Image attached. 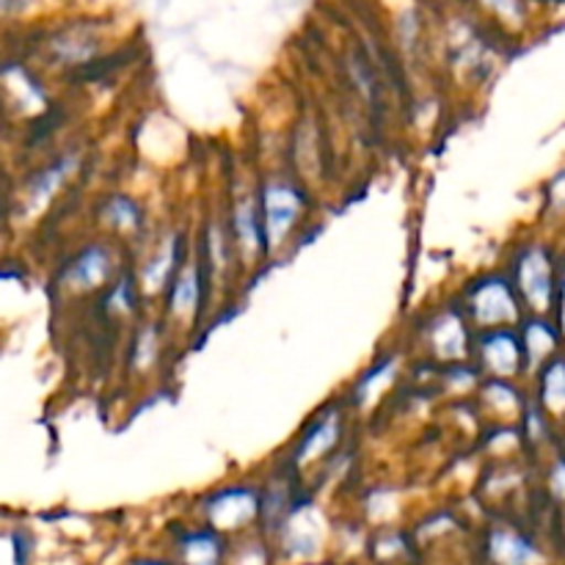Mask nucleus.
Listing matches in <instances>:
<instances>
[{"mask_svg": "<svg viewBox=\"0 0 565 565\" xmlns=\"http://www.w3.org/2000/svg\"><path fill=\"white\" fill-rule=\"evenodd\" d=\"M561 257L546 241H527L513 257L511 279L527 315L555 312Z\"/></svg>", "mask_w": 565, "mask_h": 565, "instance_id": "obj_1", "label": "nucleus"}, {"mask_svg": "<svg viewBox=\"0 0 565 565\" xmlns=\"http://www.w3.org/2000/svg\"><path fill=\"white\" fill-rule=\"evenodd\" d=\"M463 312L480 331L516 329L524 320V303L511 276L486 274L483 279L469 287Z\"/></svg>", "mask_w": 565, "mask_h": 565, "instance_id": "obj_2", "label": "nucleus"}, {"mask_svg": "<svg viewBox=\"0 0 565 565\" xmlns=\"http://www.w3.org/2000/svg\"><path fill=\"white\" fill-rule=\"evenodd\" d=\"M257 199L259 215H263L265 254H274L301 224L303 210H307V193L290 177H268L259 188Z\"/></svg>", "mask_w": 565, "mask_h": 565, "instance_id": "obj_3", "label": "nucleus"}, {"mask_svg": "<svg viewBox=\"0 0 565 565\" xmlns=\"http://www.w3.org/2000/svg\"><path fill=\"white\" fill-rule=\"evenodd\" d=\"M270 535H274V555L285 565L318 563L323 555V524L318 513L307 505H292Z\"/></svg>", "mask_w": 565, "mask_h": 565, "instance_id": "obj_4", "label": "nucleus"}, {"mask_svg": "<svg viewBox=\"0 0 565 565\" xmlns=\"http://www.w3.org/2000/svg\"><path fill=\"white\" fill-rule=\"evenodd\" d=\"M263 511V497L246 486H232V489L218 491L204 505V524L213 527L215 533L226 535H243Z\"/></svg>", "mask_w": 565, "mask_h": 565, "instance_id": "obj_5", "label": "nucleus"}, {"mask_svg": "<svg viewBox=\"0 0 565 565\" xmlns=\"http://www.w3.org/2000/svg\"><path fill=\"white\" fill-rule=\"evenodd\" d=\"M480 370L494 381H513L527 373V359L519 329H494L478 334Z\"/></svg>", "mask_w": 565, "mask_h": 565, "instance_id": "obj_6", "label": "nucleus"}, {"mask_svg": "<svg viewBox=\"0 0 565 565\" xmlns=\"http://www.w3.org/2000/svg\"><path fill=\"white\" fill-rule=\"evenodd\" d=\"M230 546L232 541L226 535L202 524V527L177 533L174 550L169 557L174 565H226L230 563Z\"/></svg>", "mask_w": 565, "mask_h": 565, "instance_id": "obj_7", "label": "nucleus"}, {"mask_svg": "<svg viewBox=\"0 0 565 565\" xmlns=\"http://www.w3.org/2000/svg\"><path fill=\"white\" fill-rule=\"evenodd\" d=\"M230 235L235 243L237 254L254 263L265 254V235H263V215H259V199L254 193H237L232 202L230 213Z\"/></svg>", "mask_w": 565, "mask_h": 565, "instance_id": "obj_8", "label": "nucleus"}, {"mask_svg": "<svg viewBox=\"0 0 565 565\" xmlns=\"http://www.w3.org/2000/svg\"><path fill=\"white\" fill-rule=\"evenodd\" d=\"M522 345L524 359H527V373L535 375L546 362L565 351V342L561 329H557L552 315H524L522 320Z\"/></svg>", "mask_w": 565, "mask_h": 565, "instance_id": "obj_9", "label": "nucleus"}, {"mask_svg": "<svg viewBox=\"0 0 565 565\" xmlns=\"http://www.w3.org/2000/svg\"><path fill=\"white\" fill-rule=\"evenodd\" d=\"M489 565H546V555L535 539L516 527H494L486 539Z\"/></svg>", "mask_w": 565, "mask_h": 565, "instance_id": "obj_10", "label": "nucleus"}, {"mask_svg": "<svg viewBox=\"0 0 565 565\" xmlns=\"http://www.w3.org/2000/svg\"><path fill=\"white\" fill-rule=\"evenodd\" d=\"M114 270H116L114 248L105 246V243H92V246H86L75 259H72L70 268H66L64 274V281L66 287H72V290L92 292L108 285Z\"/></svg>", "mask_w": 565, "mask_h": 565, "instance_id": "obj_11", "label": "nucleus"}, {"mask_svg": "<svg viewBox=\"0 0 565 565\" xmlns=\"http://www.w3.org/2000/svg\"><path fill=\"white\" fill-rule=\"evenodd\" d=\"M467 312H458V309H441L439 315L434 318L428 329V340H430V351L436 353L445 362H456V359H463L469 351V323H467Z\"/></svg>", "mask_w": 565, "mask_h": 565, "instance_id": "obj_12", "label": "nucleus"}, {"mask_svg": "<svg viewBox=\"0 0 565 565\" xmlns=\"http://www.w3.org/2000/svg\"><path fill=\"white\" fill-rule=\"evenodd\" d=\"M182 241L180 235H169L158 248L152 252V257L147 259V265L141 268L138 276V290L147 292V296H158V292L169 290V285L174 281V276L182 268Z\"/></svg>", "mask_w": 565, "mask_h": 565, "instance_id": "obj_13", "label": "nucleus"}, {"mask_svg": "<svg viewBox=\"0 0 565 565\" xmlns=\"http://www.w3.org/2000/svg\"><path fill=\"white\" fill-rule=\"evenodd\" d=\"M169 315L182 323H191L199 312L204 292V265L199 259H185L180 274L169 285Z\"/></svg>", "mask_w": 565, "mask_h": 565, "instance_id": "obj_14", "label": "nucleus"}, {"mask_svg": "<svg viewBox=\"0 0 565 565\" xmlns=\"http://www.w3.org/2000/svg\"><path fill=\"white\" fill-rule=\"evenodd\" d=\"M533 401L544 408L557 428H565V351L535 373Z\"/></svg>", "mask_w": 565, "mask_h": 565, "instance_id": "obj_15", "label": "nucleus"}, {"mask_svg": "<svg viewBox=\"0 0 565 565\" xmlns=\"http://www.w3.org/2000/svg\"><path fill=\"white\" fill-rule=\"evenodd\" d=\"M342 436V423L337 414H323L318 423H312V428L301 436L296 450V463L298 467H307L315 463L318 458H323L326 452H331L337 447Z\"/></svg>", "mask_w": 565, "mask_h": 565, "instance_id": "obj_16", "label": "nucleus"}, {"mask_svg": "<svg viewBox=\"0 0 565 565\" xmlns=\"http://www.w3.org/2000/svg\"><path fill=\"white\" fill-rule=\"evenodd\" d=\"M103 221L110 230L121 232V235H136L143 226V210L127 193H114L110 199H105L103 204Z\"/></svg>", "mask_w": 565, "mask_h": 565, "instance_id": "obj_17", "label": "nucleus"}, {"mask_svg": "<svg viewBox=\"0 0 565 565\" xmlns=\"http://www.w3.org/2000/svg\"><path fill=\"white\" fill-rule=\"evenodd\" d=\"M160 351H163V342H160L158 326H141L136 340H132V370L136 373H149L158 364Z\"/></svg>", "mask_w": 565, "mask_h": 565, "instance_id": "obj_18", "label": "nucleus"}, {"mask_svg": "<svg viewBox=\"0 0 565 565\" xmlns=\"http://www.w3.org/2000/svg\"><path fill=\"white\" fill-rule=\"evenodd\" d=\"M138 292L141 290H138V285H132L130 279H119L116 285H110L108 296H105V307H108V312L130 315L138 301Z\"/></svg>", "mask_w": 565, "mask_h": 565, "instance_id": "obj_19", "label": "nucleus"}, {"mask_svg": "<svg viewBox=\"0 0 565 565\" xmlns=\"http://www.w3.org/2000/svg\"><path fill=\"white\" fill-rule=\"evenodd\" d=\"M550 491L565 502V452H557L550 467Z\"/></svg>", "mask_w": 565, "mask_h": 565, "instance_id": "obj_20", "label": "nucleus"}, {"mask_svg": "<svg viewBox=\"0 0 565 565\" xmlns=\"http://www.w3.org/2000/svg\"><path fill=\"white\" fill-rule=\"evenodd\" d=\"M550 207L555 215H565V169L550 182Z\"/></svg>", "mask_w": 565, "mask_h": 565, "instance_id": "obj_21", "label": "nucleus"}, {"mask_svg": "<svg viewBox=\"0 0 565 565\" xmlns=\"http://www.w3.org/2000/svg\"><path fill=\"white\" fill-rule=\"evenodd\" d=\"M552 318H555L557 329H561L563 342H565V254L561 257V279H557V301H555V312H552Z\"/></svg>", "mask_w": 565, "mask_h": 565, "instance_id": "obj_22", "label": "nucleus"}, {"mask_svg": "<svg viewBox=\"0 0 565 565\" xmlns=\"http://www.w3.org/2000/svg\"><path fill=\"white\" fill-rule=\"evenodd\" d=\"M127 565H174L171 563V557H158V555H141V557H132Z\"/></svg>", "mask_w": 565, "mask_h": 565, "instance_id": "obj_23", "label": "nucleus"}]
</instances>
